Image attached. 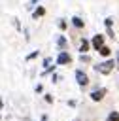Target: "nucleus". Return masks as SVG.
<instances>
[{"instance_id": "obj_10", "label": "nucleus", "mask_w": 119, "mask_h": 121, "mask_svg": "<svg viewBox=\"0 0 119 121\" xmlns=\"http://www.w3.org/2000/svg\"><path fill=\"white\" fill-rule=\"evenodd\" d=\"M38 15H43V8H38V9L34 11V17H38Z\"/></svg>"}, {"instance_id": "obj_8", "label": "nucleus", "mask_w": 119, "mask_h": 121, "mask_svg": "<svg viewBox=\"0 0 119 121\" xmlns=\"http://www.w3.org/2000/svg\"><path fill=\"white\" fill-rule=\"evenodd\" d=\"M72 23H74L76 26H83V21H81L79 17H74V19H72Z\"/></svg>"}, {"instance_id": "obj_6", "label": "nucleus", "mask_w": 119, "mask_h": 121, "mask_svg": "<svg viewBox=\"0 0 119 121\" xmlns=\"http://www.w3.org/2000/svg\"><path fill=\"white\" fill-rule=\"evenodd\" d=\"M108 121H119V112H111L108 115Z\"/></svg>"}, {"instance_id": "obj_9", "label": "nucleus", "mask_w": 119, "mask_h": 121, "mask_svg": "<svg viewBox=\"0 0 119 121\" xmlns=\"http://www.w3.org/2000/svg\"><path fill=\"white\" fill-rule=\"evenodd\" d=\"M100 55H104V57H108V55H110V47H106V45H104V47L100 49Z\"/></svg>"}, {"instance_id": "obj_1", "label": "nucleus", "mask_w": 119, "mask_h": 121, "mask_svg": "<svg viewBox=\"0 0 119 121\" xmlns=\"http://www.w3.org/2000/svg\"><path fill=\"white\" fill-rule=\"evenodd\" d=\"M113 66H115V60L108 59V60H104V62L96 64V66H94V70H96V72H100V74H110V72L113 70Z\"/></svg>"}, {"instance_id": "obj_2", "label": "nucleus", "mask_w": 119, "mask_h": 121, "mask_svg": "<svg viewBox=\"0 0 119 121\" xmlns=\"http://www.w3.org/2000/svg\"><path fill=\"white\" fill-rule=\"evenodd\" d=\"M76 79H77V83H79L81 87L89 83V79H87V74H85V72H81V70H76Z\"/></svg>"}, {"instance_id": "obj_5", "label": "nucleus", "mask_w": 119, "mask_h": 121, "mask_svg": "<svg viewBox=\"0 0 119 121\" xmlns=\"http://www.w3.org/2000/svg\"><path fill=\"white\" fill-rule=\"evenodd\" d=\"M66 62H70V55L68 53H60L57 57V64H66Z\"/></svg>"}, {"instance_id": "obj_3", "label": "nucleus", "mask_w": 119, "mask_h": 121, "mask_svg": "<svg viewBox=\"0 0 119 121\" xmlns=\"http://www.w3.org/2000/svg\"><path fill=\"white\" fill-rule=\"evenodd\" d=\"M93 47H94V49H98V51L104 47V38H102L100 34H96V36L93 38Z\"/></svg>"}, {"instance_id": "obj_7", "label": "nucleus", "mask_w": 119, "mask_h": 121, "mask_svg": "<svg viewBox=\"0 0 119 121\" xmlns=\"http://www.w3.org/2000/svg\"><path fill=\"white\" fill-rule=\"evenodd\" d=\"M79 51H81V53L89 51V42H87V40H83V42H81V47H79Z\"/></svg>"}, {"instance_id": "obj_4", "label": "nucleus", "mask_w": 119, "mask_h": 121, "mask_svg": "<svg viewBox=\"0 0 119 121\" xmlns=\"http://www.w3.org/2000/svg\"><path fill=\"white\" fill-rule=\"evenodd\" d=\"M104 93H106V89H96V91L91 93V98H93V100H102Z\"/></svg>"}]
</instances>
